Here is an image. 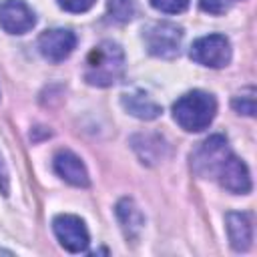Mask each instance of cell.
Listing matches in <instances>:
<instances>
[{
  "mask_svg": "<svg viewBox=\"0 0 257 257\" xmlns=\"http://www.w3.org/2000/svg\"><path fill=\"white\" fill-rule=\"evenodd\" d=\"M151 4L165 14H179L189 6V0H151Z\"/></svg>",
  "mask_w": 257,
  "mask_h": 257,
  "instance_id": "16",
  "label": "cell"
},
{
  "mask_svg": "<svg viewBox=\"0 0 257 257\" xmlns=\"http://www.w3.org/2000/svg\"><path fill=\"white\" fill-rule=\"evenodd\" d=\"M0 191L2 195H8V171L2 163V157H0Z\"/></svg>",
  "mask_w": 257,
  "mask_h": 257,
  "instance_id": "19",
  "label": "cell"
},
{
  "mask_svg": "<svg viewBox=\"0 0 257 257\" xmlns=\"http://www.w3.org/2000/svg\"><path fill=\"white\" fill-rule=\"evenodd\" d=\"M52 229L60 245L70 253H82L88 247V231L80 217L76 215H56Z\"/></svg>",
  "mask_w": 257,
  "mask_h": 257,
  "instance_id": "6",
  "label": "cell"
},
{
  "mask_svg": "<svg viewBox=\"0 0 257 257\" xmlns=\"http://www.w3.org/2000/svg\"><path fill=\"white\" fill-rule=\"evenodd\" d=\"M36 24L32 8L22 0L0 2V26L10 34H24Z\"/></svg>",
  "mask_w": 257,
  "mask_h": 257,
  "instance_id": "8",
  "label": "cell"
},
{
  "mask_svg": "<svg viewBox=\"0 0 257 257\" xmlns=\"http://www.w3.org/2000/svg\"><path fill=\"white\" fill-rule=\"evenodd\" d=\"M227 233L235 251H247L253 241V225L247 213H227Z\"/></svg>",
  "mask_w": 257,
  "mask_h": 257,
  "instance_id": "11",
  "label": "cell"
},
{
  "mask_svg": "<svg viewBox=\"0 0 257 257\" xmlns=\"http://www.w3.org/2000/svg\"><path fill=\"white\" fill-rule=\"evenodd\" d=\"M60 8H64L66 12H74V14H80V12H86L92 8L94 0H56Z\"/></svg>",
  "mask_w": 257,
  "mask_h": 257,
  "instance_id": "17",
  "label": "cell"
},
{
  "mask_svg": "<svg viewBox=\"0 0 257 257\" xmlns=\"http://www.w3.org/2000/svg\"><path fill=\"white\" fill-rule=\"evenodd\" d=\"M54 171L74 187H88V173L84 163L70 151H58L54 157Z\"/></svg>",
  "mask_w": 257,
  "mask_h": 257,
  "instance_id": "10",
  "label": "cell"
},
{
  "mask_svg": "<svg viewBox=\"0 0 257 257\" xmlns=\"http://www.w3.org/2000/svg\"><path fill=\"white\" fill-rule=\"evenodd\" d=\"M217 112L215 96L205 90H191L177 98L173 104V116L177 124L189 133H199L207 128Z\"/></svg>",
  "mask_w": 257,
  "mask_h": 257,
  "instance_id": "2",
  "label": "cell"
},
{
  "mask_svg": "<svg viewBox=\"0 0 257 257\" xmlns=\"http://www.w3.org/2000/svg\"><path fill=\"white\" fill-rule=\"evenodd\" d=\"M106 8H108L110 18L116 22H128V20H133V16L137 12L135 0H108Z\"/></svg>",
  "mask_w": 257,
  "mask_h": 257,
  "instance_id": "14",
  "label": "cell"
},
{
  "mask_svg": "<svg viewBox=\"0 0 257 257\" xmlns=\"http://www.w3.org/2000/svg\"><path fill=\"white\" fill-rule=\"evenodd\" d=\"M122 74H124V52L116 42L104 40L90 50L84 68V80L88 84L110 86L118 82Z\"/></svg>",
  "mask_w": 257,
  "mask_h": 257,
  "instance_id": "1",
  "label": "cell"
},
{
  "mask_svg": "<svg viewBox=\"0 0 257 257\" xmlns=\"http://www.w3.org/2000/svg\"><path fill=\"white\" fill-rule=\"evenodd\" d=\"M201 10L209 12V14H223L227 10V0H199Z\"/></svg>",
  "mask_w": 257,
  "mask_h": 257,
  "instance_id": "18",
  "label": "cell"
},
{
  "mask_svg": "<svg viewBox=\"0 0 257 257\" xmlns=\"http://www.w3.org/2000/svg\"><path fill=\"white\" fill-rule=\"evenodd\" d=\"M191 58L209 68H223L231 60V44L223 34H209L193 42Z\"/></svg>",
  "mask_w": 257,
  "mask_h": 257,
  "instance_id": "5",
  "label": "cell"
},
{
  "mask_svg": "<svg viewBox=\"0 0 257 257\" xmlns=\"http://www.w3.org/2000/svg\"><path fill=\"white\" fill-rule=\"evenodd\" d=\"M219 185L229 191V193H235V195H245L251 191V177H249V169L247 165L237 159L233 153L227 157V161L223 163V167L219 169L217 177Z\"/></svg>",
  "mask_w": 257,
  "mask_h": 257,
  "instance_id": "9",
  "label": "cell"
},
{
  "mask_svg": "<svg viewBox=\"0 0 257 257\" xmlns=\"http://www.w3.org/2000/svg\"><path fill=\"white\" fill-rule=\"evenodd\" d=\"M120 102H122L124 110H128L133 116L143 118V120H153V118H157L163 112V108L149 94H145L143 90L124 92L122 98H120Z\"/></svg>",
  "mask_w": 257,
  "mask_h": 257,
  "instance_id": "12",
  "label": "cell"
},
{
  "mask_svg": "<svg viewBox=\"0 0 257 257\" xmlns=\"http://www.w3.org/2000/svg\"><path fill=\"white\" fill-rule=\"evenodd\" d=\"M233 108L239 112V114H247V116H253L255 114V90L249 88L247 92H241L233 98Z\"/></svg>",
  "mask_w": 257,
  "mask_h": 257,
  "instance_id": "15",
  "label": "cell"
},
{
  "mask_svg": "<svg viewBox=\"0 0 257 257\" xmlns=\"http://www.w3.org/2000/svg\"><path fill=\"white\" fill-rule=\"evenodd\" d=\"M116 215H118V221L124 229V233L128 237H135L141 227H143V215L139 211V207L131 201V199H122L118 205H116Z\"/></svg>",
  "mask_w": 257,
  "mask_h": 257,
  "instance_id": "13",
  "label": "cell"
},
{
  "mask_svg": "<svg viewBox=\"0 0 257 257\" xmlns=\"http://www.w3.org/2000/svg\"><path fill=\"white\" fill-rule=\"evenodd\" d=\"M74 46H76V36H74V32H70L66 28L44 30L38 38L40 54L50 62H62L64 58L70 56Z\"/></svg>",
  "mask_w": 257,
  "mask_h": 257,
  "instance_id": "7",
  "label": "cell"
},
{
  "mask_svg": "<svg viewBox=\"0 0 257 257\" xmlns=\"http://www.w3.org/2000/svg\"><path fill=\"white\" fill-rule=\"evenodd\" d=\"M183 28L173 22H155L145 30V44L153 56L175 58L181 50Z\"/></svg>",
  "mask_w": 257,
  "mask_h": 257,
  "instance_id": "4",
  "label": "cell"
},
{
  "mask_svg": "<svg viewBox=\"0 0 257 257\" xmlns=\"http://www.w3.org/2000/svg\"><path fill=\"white\" fill-rule=\"evenodd\" d=\"M231 155L227 139L223 135H213L205 139L191 155V167L199 177L215 179L227 157Z\"/></svg>",
  "mask_w": 257,
  "mask_h": 257,
  "instance_id": "3",
  "label": "cell"
}]
</instances>
